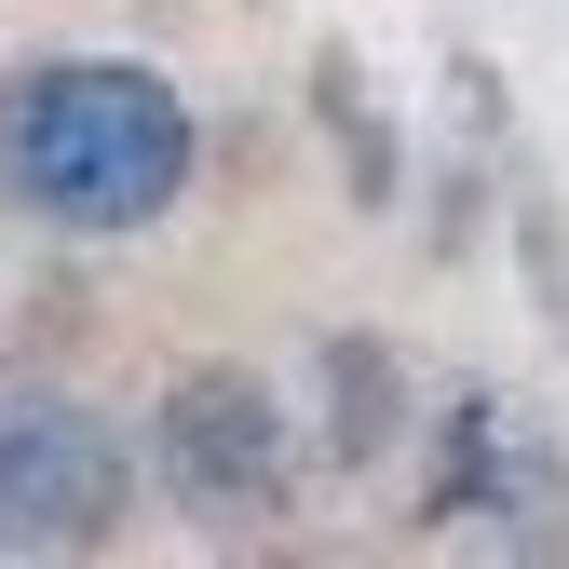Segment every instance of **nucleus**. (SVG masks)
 I'll list each match as a JSON object with an SVG mask.
<instances>
[{
    "label": "nucleus",
    "mask_w": 569,
    "mask_h": 569,
    "mask_svg": "<svg viewBox=\"0 0 569 569\" xmlns=\"http://www.w3.org/2000/svg\"><path fill=\"white\" fill-rule=\"evenodd\" d=\"M190 163H203L190 96L150 54H28V68H0V190L41 231L122 244V231L177 218Z\"/></svg>",
    "instance_id": "f257e3e1"
},
{
    "label": "nucleus",
    "mask_w": 569,
    "mask_h": 569,
    "mask_svg": "<svg viewBox=\"0 0 569 569\" xmlns=\"http://www.w3.org/2000/svg\"><path fill=\"white\" fill-rule=\"evenodd\" d=\"M150 461L177 488V516H203L218 542H271L299 516V407H284L258 367H177Z\"/></svg>",
    "instance_id": "f03ea898"
},
{
    "label": "nucleus",
    "mask_w": 569,
    "mask_h": 569,
    "mask_svg": "<svg viewBox=\"0 0 569 569\" xmlns=\"http://www.w3.org/2000/svg\"><path fill=\"white\" fill-rule=\"evenodd\" d=\"M420 529L448 556H569V448L529 393H461L435 475H420Z\"/></svg>",
    "instance_id": "7ed1b4c3"
},
{
    "label": "nucleus",
    "mask_w": 569,
    "mask_h": 569,
    "mask_svg": "<svg viewBox=\"0 0 569 569\" xmlns=\"http://www.w3.org/2000/svg\"><path fill=\"white\" fill-rule=\"evenodd\" d=\"M136 516V448L82 393H0V556H96Z\"/></svg>",
    "instance_id": "20e7f679"
}]
</instances>
